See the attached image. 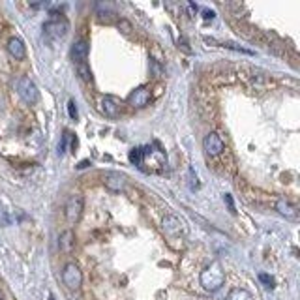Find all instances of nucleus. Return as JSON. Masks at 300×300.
<instances>
[{
    "mask_svg": "<svg viewBox=\"0 0 300 300\" xmlns=\"http://www.w3.org/2000/svg\"><path fill=\"white\" fill-rule=\"evenodd\" d=\"M201 285L205 287L206 291H218L220 287L225 282V274L222 270V265L220 263H212L210 266H206L205 270L201 272V278H199Z\"/></svg>",
    "mask_w": 300,
    "mask_h": 300,
    "instance_id": "1",
    "label": "nucleus"
},
{
    "mask_svg": "<svg viewBox=\"0 0 300 300\" xmlns=\"http://www.w3.org/2000/svg\"><path fill=\"white\" fill-rule=\"evenodd\" d=\"M162 229H163V233L167 235V239L169 240H179V239L182 240L186 235H188V225H186V222L175 214H169L163 218Z\"/></svg>",
    "mask_w": 300,
    "mask_h": 300,
    "instance_id": "2",
    "label": "nucleus"
},
{
    "mask_svg": "<svg viewBox=\"0 0 300 300\" xmlns=\"http://www.w3.org/2000/svg\"><path fill=\"white\" fill-rule=\"evenodd\" d=\"M83 210H85V199H83L81 193H73V195L68 199L66 208H64V212H66V220H68L69 225H75V223L81 220Z\"/></svg>",
    "mask_w": 300,
    "mask_h": 300,
    "instance_id": "3",
    "label": "nucleus"
},
{
    "mask_svg": "<svg viewBox=\"0 0 300 300\" xmlns=\"http://www.w3.org/2000/svg\"><path fill=\"white\" fill-rule=\"evenodd\" d=\"M62 282L69 291H79L83 283V272L75 263H68L62 270Z\"/></svg>",
    "mask_w": 300,
    "mask_h": 300,
    "instance_id": "4",
    "label": "nucleus"
},
{
    "mask_svg": "<svg viewBox=\"0 0 300 300\" xmlns=\"http://www.w3.org/2000/svg\"><path fill=\"white\" fill-rule=\"evenodd\" d=\"M17 92L19 96L23 98V102L26 103H36L38 98H40V92H38V86L34 85V81L30 77H21L17 81Z\"/></svg>",
    "mask_w": 300,
    "mask_h": 300,
    "instance_id": "5",
    "label": "nucleus"
},
{
    "mask_svg": "<svg viewBox=\"0 0 300 300\" xmlns=\"http://www.w3.org/2000/svg\"><path fill=\"white\" fill-rule=\"evenodd\" d=\"M203 150L206 152V156H210V158H216V156H220L225 150V143H223V139L218 135V133H208L205 139H203Z\"/></svg>",
    "mask_w": 300,
    "mask_h": 300,
    "instance_id": "6",
    "label": "nucleus"
},
{
    "mask_svg": "<svg viewBox=\"0 0 300 300\" xmlns=\"http://www.w3.org/2000/svg\"><path fill=\"white\" fill-rule=\"evenodd\" d=\"M103 186L113 191V193H120L126 189V177L120 175V173L109 171L103 175Z\"/></svg>",
    "mask_w": 300,
    "mask_h": 300,
    "instance_id": "7",
    "label": "nucleus"
},
{
    "mask_svg": "<svg viewBox=\"0 0 300 300\" xmlns=\"http://www.w3.org/2000/svg\"><path fill=\"white\" fill-rule=\"evenodd\" d=\"M68 21H64V19H57V21H49L47 25L43 26V30H45V34L49 36L51 40H62L64 36L68 34Z\"/></svg>",
    "mask_w": 300,
    "mask_h": 300,
    "instance_id": "8",
    "label": "nucleus"
},
{
    "mask_svg": "<svg viewBox=\"0 0 300 300\" xmlns=\"http://www.w3.org/2000/svg\"><path fill=\"white\" fill-rule=\"evenodd\" d=\"M150 102V90L145 88V86H141L137 90H133L128 98V103L131 107H145L146 103Z\"/></svg>",
    "mask_w": 300,
    "mask_h": 300,
    "instance_id": "9",
    "label": "nucleus"
},
{
    "mask_svg": "<svg viewBox=\"0 0 300 300\" xmlns=\"http://www.w3.org/2000/svg\"><path fill=\"white\" fill-rule=\"evenodd\" d=\"M276 210L282 216H285L287 220H299V208L293 205L291 201H287V199H280L276 203Z\"/></svg>",
    "mask_w": 300,
    "mask_h": 300,
    "instance_id": "10",
    "label": "nucleus"
},
{
    "mask_svg": "<svg viewBox=\"0 0 300 300\" xmlns=\"http://www.w3.org/2000/svg\"><path fill=\"white\" fill-rule=\"evenodd\" d=\"M6 47H8V53L15 60H23L26 57V47L21 38H9Z\"/></svg>",
    "mask_w": 300,
    "mask_h": 300,
    "instance_id": "11",
    "label": "nucleus"
},
{
    "mask_svg": "<svg viewBox=\"0 0 300 300\" xmlns=\"http://www.w3.org/2000/svg\"><path fill=\"white\" fill-rule=\"evenodd\" d=\"M71 59L75 60L77 64H85L88 59V43L85 40H77L71 45Z\"/></svg>",
    "mask_w": 300,
    "mask_h": 300,
    "instance_id": "12",
    "label": "nucleus"
},
{
    "mask_svg": "<svg viewBox=\"0 0 300 300\" xmlns=\"http://www.w3.org/2000/svg\"><path fill=\"white\" fill-rule=\"evenodd\" d=\"M102 111L105 117H109V119H117L120 113V105L119 102L113 98V96H105L102 100Z\"/></svg>",
    "mask_w": 300,
    "mask_h": 300,
    "instance_id": "13",
    "label": "nucleus"
},
{
    "mask_svg": "<svg viewBox=\"0 0 300 300\" xmlns=\"http://www.w3.org/2000/svg\"><path fill=\"white\" fill-rule=\"evenodd\" d=\"M59 248L60 251H64V253H71V251H73V248H75V235H73L71 229H66V231L60 235Z\"/></svg>",
    "mask_w": 300,
    "mask_h": 300,
    "instance_id": "14",
    "label": "nucleus"
},
{
    "mask_svg": "<svg viewBox=\"0 0 300 300\" xmlns=\"http://www.w3.org/2000/svg\"><path fill=\"white\" fill-rule=\"evenodd\" d=\"M227 300H253V297H251V293L246 291V289H233L229 295H227Z\"/></svg>",
    "mask_w": 300,
    "mask_h": 300,
    "instance_id": "15",
    "label": "nucleus"
},
{
    "mask_svg": "<svg viewBox=\"0 0 300 300\" xmlns=\"http://www.w3.org/2000/svg\"><path fill=\"white\" fill-rule=\"evenodd\" d=\"M129 162L141 167V165L145 163V148H133V150L129 152Z\"/></svg>",
    "mask_w": 300,
    "mask_h": 300,
    "instance_id": "16",
    "label": "nucleus"
},
{
    "mask_svg": "<svg viewBox=\"0 0 300 300\" xmlns=\"http://www.w3.org/2000/svg\"><path fill=\"white\" fill-rule=\"evenodd\" d=\"M77 73L81 75V79H85V81H90L92 79V73H90V69H88V66L85 64H77Z\"/></svg>",
    "mask_w": 300,
    "mask_h": 300,
    "instance_id": "17",
    "label": "nucleus"
},
{
    "mask_svg": "<svg viewBox=\"0 0 300 300\" xmlns=\"http://www.w3.org/2000/svg\"><path fill=\"white\" fill-rule=\"evenodd\" d=\"M68 115L71 120H77V107H75V102H73V100L68 102Z\"/></svg>",
    "mask_w": 300,
    "mask_h": 300,
    "instance_id": "18",
    "label": "nucleus"
},
{
    "mask_svg": "<svg viewBox=\"0 0 300 300\" xmlns=\"http://www.w3.org/2000/svg\"><path fill=\"white\" fill-rule=\"evenodd\" d=\"M68 139H69V131H66V133H64V137H62V143H60V146H59V152H60V154H64V152H66V145H68Z\"/></svg>",
    "mask_w": 300,
    "mask_h": 300,
    "instance_id": "19",
    "label": "nucleus"
},
{
    "mask_svg": "<svg viewBox=\"0 0 300 300\" xmlns=\"http://www.w3.org/2000/svg\"><path fill=\"white\" fill-rule=\"evenodd\" d=\"M259 280L265 283L266 287H272V285H274V280H272V276H268V274H261V276H259Z\"/></svg>",
    "mask_w": 300,
    "mask_h": 300,
    "instance_id": "20",
    "label": "nucleus"
},
{
    "mask_svg": "<svg viewBox=\"0 0 300 300\" xmlns=\"http://www.w3.org/2000/svg\"><path fill=\"white\" fill-rule=\"evenodd\" d=\"M225 203H227V206H229V210H231L233 214H235V203H233V197L231 195H227V193H225Z\"/></svg>",
    "mask_w": 300,
    "mask_h": 300,
    "instance_id": "21",
    "label": "nucleus"
},
{
    "mask_svg": "<svg viewBox=\"0 0 300 300\" xmlns=\"http://www.w3.org/2000/svg\"><path fill=\"white\" fill-rule=\"evenodd\" d=\"M86 165H88V162H86V160H85V162H81V163H79L77 167H79V169H85Z\"/></svg>",
    "mask_w": 300,
    "mask_h": 300,
    "instance_id": "22",
    "label": "nucleus"
},
{
    "mask_svg": "<svg viewBox=\"0 0 300 300\" xmlns=\"http://www.w3.org/2000/svg\"><path fill=\"white\" fill-rule=\"evenodd\" d=\"M0 300H4V293L0 291Z\"/></svg>",
    "mask_w": 300,
    "mask_h": 300,
    "instance_id": "23",
    "label": "nucleus"
},
{
    "mask_svg": "<svg viewBox=\"0 0 300 300\" xmlns=\"http://www.w3.org/2000/svg\"><path fill=\"white\" fill-rule=\"evenodd\" d=\"M49 300H55V297H49Z\"/></svg>",
    "mask_w": 300,
    "mask_h": 300,
    "instance_id": "24",
    "label": "nucleus"
}]
</instances>
